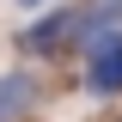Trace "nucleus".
I'll list each match as a JSON object with an SVG mask.
<instances>
[{
    "label": "nucleus",
    "mask_w": 122,
    "mask_h": 122,
    "mask_svg": "<svg viewBox=\"0 0 122 122\" xmlns=\"http://www.w3.org/2000/svg\"><path fill=\"white\" fill-rule=\"evenodd\" d=\"M86 92L92 98H116L122 92V30H110V37H98L86 49Z\"/></svg>",
    "instance_id": "2"
},
{
    "label": "nucleus",
    "mask_w": 122,
    "mask_h": 122,
    "mask_svg": "<svg viewBox=\"0 0 122 122\" xmlns=\"http://www.w3.org/2000/svg\"><path fill=\"white\" fill-rule=\"evenodd\" d=\"M110 30H122V0H86V6H61V12L37 18L18 43H25L30 55H43V49H79V55H86Z\"/></svg>",
    "instance_id": "1"
},
{
    "label": "nucleus",
    "mask_w": 122,
    "mask_h": 122,
    "mask_svg": "<svg viewBox=\"0 0 122 122\" xmlns=\"http://www.w3.org/2000/svg\"><path fill=\"white\" fill-rule=\"evenodd\" d=\"M18 6H43V0H18Z\"/></svg>",
    "instance_id": "4"
},
{
    "label": "nucleus",
    "mask_w": 122,
    "mask_h": 122,
    "mask_svg": "<svg viewBox=\"0 0 122 122\" xmlns=\"http://www.w3.org/2000/svg\"><path fill=\"white\" fill-rule=\"evenodd\" d=\"M37 73H0V122H18L30 104H37Z\"/></svg>",
    "instance_id": "3"
}]
</instances>
